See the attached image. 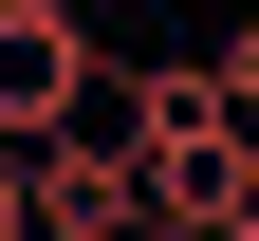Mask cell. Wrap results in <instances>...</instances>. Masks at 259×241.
Wrapping results in <instances>:
<instances>
[{
	"instance_id": "obj_1",
	"label": "cell",
	"mask_w": 259,
	"mask_h": 241,
	"mask_svg": "<svg viewBox=\"0 0 259 241\" xmlns=\"http://www.w3.org/2000/svg\"><path fill=\"white\" fill-rule=\"evenodd\" d=\"M111 112V56H93L74 0H0V149H56V130Z\"/></svg>"
},
{
	"instance_id": "obj_2",
	"label": "cell",
	"mask_w": 259,
	"mask_h": 241,
	"mask_svg": "<svg viewBox=\"0 0 259 241\" xmlns=\"http://www.w3.org/2000/svg\"><path fill=\"white\" fill-rule=\"evenodd\" d=\"M37 241H167L148 223V167H130L111 130H56L37 149Z\"/></svg>"
},
{
	"instance_id": "obj_3",
	"label": "cell",
	"mask_w": 259,
	"mask_h": 241,
	"mask_svg": "<svg viewBox=\"0 0 259 241\" xmlns=\"http://www.w3.org/2000/svg\"><path fill=\"white\" fill-rule=\"evenodd\" d=\"M0 241H37V149H0Z\"/></svg>"
}]
</instances>
